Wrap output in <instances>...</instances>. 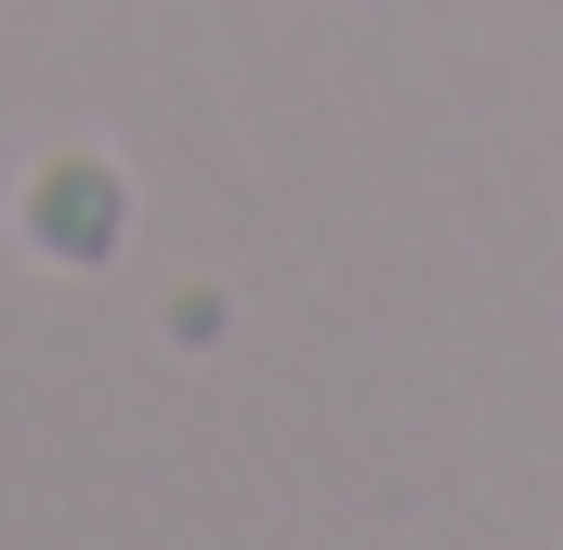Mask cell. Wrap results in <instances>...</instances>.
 I'll use <instances>...</instances> for the list:
<instances>
[]
</instances>
